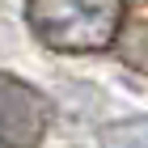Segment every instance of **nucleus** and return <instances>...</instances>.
Here are the masks:
<instances>
[{
  "label": "nucleus",
  "instance_id": "obj_1",
  "mask_svg": "<svg viewBox=\"0 0 148 148\" xmlns=\"http://www.w3.org/2000/svg\"><path fill=\"white\" fill-rule=\"evenodd\" d=\"M127 17V0H25L34 38L64 55H93L114 47Z\"/></svg>",
  "mask_w": 148,
  "mask_h": 148
},
{
  "label": "nucleus",
  "instance_id": "obj_2",
  "mask_svg": "<svg viewBox=\"0 0 148 148\" xmlns=\"http://www.w3.org/2000/svg\"><path fill=\"white\" fill-rule=\"evenodd\" d=\"M55 106L38 85L0 72V148H38L51 131Z\"/></svg>",
  "mask_w": 148,
  "mask_h": 148
},
{
  "label": "nucleus",
  "instance_id": "obj_3",
  "mask_svg": "<svg viewBox=\"0 0 148 148\" xmlns=\"http://www.w3.org/2000/svg\"><path fill=\"white\" fill-rule=\"evenodd\" d=\"M114 51L131 72L148 76V0H140L136 9H127L123 17V30L114 38Z\"/></svg>",
  "mask_w": 148,
  "mask_h": 148
},
{
  "label": "nucleus",
  "instance_id": "obj_4",
  "mask_svg": "<svg viewBox=\"0 0 148 148\" xmlns=\"http://www.w3.org/2000/svg\"><path fill=\"white\" fill-rule=\"evenodd\" d=\"M97 144H102V148H148V114L106 123L102 136H97Z\"/></svg>",
  "mask_w": 148,
  "mask_h": 148
}]
</instances>
